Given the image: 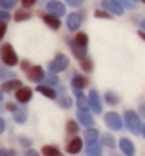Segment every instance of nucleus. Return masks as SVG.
I'll list each match as a JSON object with an SVG mask.
<instances>
[{
	"mask_svg": "<svg viewBox=\"0 0 145 156\" xmlns=\"http://www.w3.org/2000/svg\"><path fill=\"white\" fill-rule=\"evenodd\" d=\"M81 26V17L79 15H70L68 17V28L74 31V30H77Z\"/></svg>",
	"mask_w": 145,
	"mask_h": 156,
	"instance_id": "17",
	"label": "nucleus"
},
{
	"mask_svg": "<svg viewBox=\"0 0 145 156\" xmlns=\"http://www.w3.org/2000/svg\"><path fill=\"white\" fill-rule=\"evenodd\" d=\"M143 30H145V20H143Z\"/></svg>",
	"mask_w": 145,
	"mask_h": 156,
	"instance_id": "40",
	"label": "nucleus"
},
{
	"mask_svg": "<svg viewBox=\"0 0 145 156\" xmlns=\"http://www.w3.org/2000/svg\"><path fill=\"white\" fill-rule=\"evenodd\" d=\"M19 87H22V85H20V81L17 79V77H15V79H9V81H6L2 87H0V90H2V92H11V90H17Z\"/></svg>",
	"mask_w": 145,
	"mask_h": 156,
	"instance_id": "13",
	"label": "nucleus"
},
{
	"mask_svg": "<svg viewBox=\"0 0 145 156\" xmlns=\"http://www.w3.org/2000/svg\"><path fill=\"white\" fill-rule=\"evenodd\" d=\"M66 68H68V57L62 55V53H59V55L50 62V70H51V72H62V70H66Z\"/></svg>",
	"mask_w": 145,
	"mask_h": 156,
	"instance_id": "3",
	"label": "nucleus"
},
{
	"mask_svg": "<svg viewBox=\"0 0 145 156\" xmlns=\"http://www.w3.org/2000/svg\"><path fill=\"white\" fill-rule=\"evenodd\" d=\"M72 46H74V48H81V50H85V48L88 46V35L83 33V31H77V33L74 35Z\"/></svg>",
	"mask_w": 145,
	"mask_h": 156,
	"instance_id": "9",
	"label": "nucleus"
},
{
	"mask_svg": "<svg viewBox=\"0 0 145 156\" xmlns=\"http://www.w3.org/2000/svg\"><path fill=\"white\" fill-rule=\"evenodd\" d=\"M61 105H62V107H70V105H72V101H70L68 98H64V99H61Z\"/></svg>",
	"mask_w": 145,
	"mask_h": 156,
	"instance_id": "31",
	"label": "nucleus"
},
{
	"mask_svg": "<svg viewBox=\"0 0 145 156\" xmlns=\"http://www.w3.org/2000/svg\"><path fill=\"white\" fill-rule=\"evenodd\" d=\"M119 149H121V152H123L125 156H134V152H136L134 143H132L130 140H127V138L119 140Z\"/></svg>",
	"mask_w": 145,
	"mask_h": 156,
	"instance_id": "10",
	"label": "nucleus"
},
{
	"mask_svg": "<svg viewBox=\"0 0 145 156\" xmlns=\"http://www.w3.org/2000/svg\"><path fill=\"white\" fill-rule=\"evenodd\" d=\"M105 123H107L110 129H114V130H119V129L123 127L121 118H119L116 112H108V114H105Z\"/></svg>",
	"mask_w": 145,
	"mask_h": 156,
	"instance_id": "5",
	"label": "nucleus"
},
{
	"mask_svg": "<svg viewBox=\"0 0 145 156\" xmlns=\"http://www.w3.org/2000/svg\"><path fill=\"white\" fill-rule=\"evenodd\" d=\"M24 119H26V110L24 108H17L15 110V121L17 123H24Z\"/></svg>",
	"mask_w": 145,
	"mask_h": 156,
	"instance_id": "23",
	"label": "nucleus"
},
{
	"mask_svg": "<svg viewBox=\"0 0 145 156\" xmlns=\"http://www.w3.org/2000/svg\"><path fill=\"white\" fill-rule=\"evenodd\" d=\"M96 17H105V19H108L110 15H108L105 9H103V11H101V9H97V11H96Z\"/></svg>",
	"mask_w": 145,
	"mask_h": 156,
	"instance_id": "30",
	"label": "nucleus"
},
{
	"mask_svg": "<svg viewBox=\"0 0 145 156\" xmlns=\"http://www.w3.org/2000/svg\"><path fill=\"white\" fill-rule=\"evenodd\" d=\"M41 152H42L44 156H62V152H61L59 147H55V145H44Z\"/></svg>",
	"mask_w": 145,
	"mask_h": 156,
	"instance_id": "15",
	"label": "nucleus"
},
{
	"mask_svg": "<svg viewBox=\"0 0 145 156\" xmlns=\"http://www.w3.org/2000/svg\"><path fill=\"white\" fill-rule=\"evenodd\" d=\"M81 149H83V140H81V138L74 136V138L68 140V143H66V152L77 154V152H81Z\"/></svg>",
	"mask_w": 145,
	"mask_h": 156,
	"instance_id": "4",
	"label": "nucleus"
},
{
	"mask_svg": "<svg viewBox=\"0 0 145 156\" xmlns=\"http://www.w3.org/2000/svg\"><path fill=\"white\" fill-rule=\"evenodd\" d=\"M48 9H50V13H53L55 17H57V15H62V13H64V6H62L61 2H50Z\"/></svg>",
	"mask_w": 145,
	"mask_h": 156,
	"instance_id": "16",
	"label": "nucleus"
},
{
	"mask_svg": "<svg viewBox=\"0 0 145 156\" xmlns=\"http://www.w3.org/2000/svg\"><path fill=\"white\" fill-rule=\"evenodd\" d=\"M22 68H24V72H28L31 66H30V62H28V61H24V62H22Z\"/></svg>",
	"mask_w": 145,
	"mask_h": 156,
	"instance_id": "33",
	"label": "nucleus"
},
{
	"mask_svg": "<svg viewBox=\"0 0 145 156\" xmlns=\"http://www.w3.org/2000/svg\"><path fill=\"white\" fill-rule=\"evenodd\" d=\"M81 68H83L85 72H90V70L94 68V66H92V61L87 59V57H83V59H81Z\"/></svg>",
	"mask_w": 145,
	"mask_h": 156,
	"instance_id": "25",
	"label": "nucleus"
},
{
	"mask_svg": "<svg viewBox=\"0 0 145 156\" xmlns=\"http://www.w3.org/2000/svg\"><path fill=\"white\" fill-rule=\"evenodd\" d=\"M6 30H8V24L6 22H0V39L6 35Z\"/></svg>",
	"mask_w": 145,
	"mask_h": 156,
	"instance_id": "28",
	"label": "nucleus"
},
{
	"mask_svg": "<svg viewBox=\"0 0 145 156\" xmlns=\"http://www.w3.org/2000/svg\"><path fill=\"white\" fill-rule=\"evenodd\" d=\"M6 108H8V110H11V112H15V110H17V105H15V103H8V105H6Z\"/></svg>",
	"mask_w": 145,
	"mask_h": 156,
	"instance_id": "32",
	"label": "nucleus"
},
{
	"mask_svg": "<svg viewBox=\"0 0 145 156\" xmlns=\"http://www.w3.org/2000/svg\"><path fill=\"white\" fill-rule=\"evenodd\" d=\"M0 59H2V62L6 66L19 64V57H17V53H15V50H13L11 44H4L2 48H0Z\"/></svg>",
	"mask_w": 145,
	"mask_h": 156,
	"instance_id": "1",
	"label": "nucleus"
},
{
	"mask_svg": "<svg viewBox=\"0 0 145 156\" xmlns=\"http://www.w3.org/2000/svg\"><path fill=\"white\" fill-rule=\"evenodd\" d=\"M31 88L30 87H19L17 88V92H15V98H17V101L19 103H28L30 99H31Z\"/></svg>",
	"mask_w": 145,
	"mask_h": 156,
	"instance_id": "7",
	"label": "nucleus"
},
{
	"mask_svg": "<svg viewBox=\"0 0 145 156\" xmlns=\"http://www.w3.org/2000/svg\"><path fill=\"white\" fill-rule=\"evenodd\" d=\"M30 17H31V11H30L28 8H24V9H20V11L15 13V20H19V22H22V20H26V19H30Z\"/></svg>",
	"mask_w": 145,
	"mask_h": 156,
	"instance_id": "21",
	"label": "nucleus"
},
{
	"mask_svg": "<svg viewBox=\"0 0 145 156\" xmlns=\"http://www.w3.org/2000/svg\"><path fill=\"white\" fill-rule=\"evenodd\" d=\"M107 101H108L110 105H116V103H118L119 99H118V98H116V96H114L112 92H108V94H107Z\"/></svg>",
	"mask_w": 145,
	"mask_h": 156,
	"instance_id": "26",
	"label": "nucleus"
},
{
	"mask_svg": "<svg viewBox=\"0 0 145 156\" xmlns=\"http://www.w3.org/2000/svg\"><path fill=\"white\" fill-rule=\"evenodd\" d=\"M26 75H28V79H30V81L39 83V81L44 79V70H42L41 66H31V68L26 72Z\"/></svg>",
	"mask_w": 145,
	"mask_h": 156,
	"instance_id": "8",
	"label": "nucleus"
},
{
	"mask_svg": "<svg viewBox=\"0 0 145 156\" xmlns=\"http://www.w3.org/2000/svg\"><path fill=\"white\" fill-rule=\"evenodd\" d=\"M0 99H2V90H0Z\"/></svg>",
	"mask_w": 145,
	"mask_h": 156,
	"instance_id": "39",
	"label": "nucleus"
},
{
	"mask_svg": "<svg viewBox=\"0 0 145 156\" xmlns=\"http://www.w3.org/2000/svg\"><path fill=\"white\" fill-rule=\"evenodd\" d=\"M37 90L42 94V96H46V98H50V99H55L57 96H55V90L53 88H50V87H44V85H39L37 87Z\"/></svg>",
	"mask_w": 145,
	"mask_h": 156,
	"instance_id": "18",
	"label": "nucleus"
},
{
	"mask_svg": "<svg viewBox=\"0 0 145 156\" xmlns=\"http://www.w3.org/2000/svg\"><path fill=\"white\" fill-rule=\"evenodd\" d=\"M141 116H145V105H141Z\"/></svg>",
	"mask_w": 145,
	"mask_h": 156,
	"instance_id": "37",
	"label": "nucleus"
},
{
	"mask_svg": "<svg viewBox=\"0 0 145 156\" xmlns=\"http://www.w3.org/2000/svg\"><path fill=\"white\" fill-rule=\"evenodd\" d=\"M85 138H87V141H88V143H96V141H97V138H99V132H97L96 129H87Z\"/></svg>",
	"mask_w": 145,
	"mask_h": 156,
	"instance_id": "19",
	"label": "nucleus"
},
{
	"mask_svg": "<svg viewBox=\"0 0 145 156\" xmlns=\"http://www.w3.org/2000/svg\"><path fill=\"white\" fill-rule=\"evenodd\" d=\"M66 130H68V134H74V136H76V132L79 130V125H77L74 119H70L68 125H66Z\"/></svg>",
	"mask_w": 145,
	"mask_h": 156,
	"instance_id": "22",
	"label": "nucleus"
},
{
	"mask_svg": "<svg viewBox=\"0 0 145 156\" xmlns=\"http://www.w3.org/2000/svg\"><path fill=\"white\" fill-rule=\"evenodd\" d=\"M141 2H145V0H141Z\"/></svg>",
	"mask_w": 145,
	"mask_h": 156,
	"instance_id": "41",
	"label": "nucleus"
},
{
	"mask_svg": "<svg viewBox=\"0 0 145 156\" xmlns=\"http://www.w3.org/2000/svg\"><path fill=\"white\" fill-rule=\"evenodd\" d=\"M138 35H140V37H141V39H143V41H145V30H141V31H140V33H138Z\"/></svg>",
	"mask_w": 145,
	"mask_h": 156,
	"instance_id": "36",
	"label": "nucleus"
},
{
	"mask_svg": "<svg viewBox=\"0 0 145 156\" xmlns=\"http://www.w3.org/2000/svg\"><path fill=\"white\" fill-rule=\"evenodd\" d=\"M4 129H6V125H4V119H0V134L4 132Z\"/></svg>",
	"mask_w": 145,
	"mask_h": 156,
	"instance_id": "35",
	"label": "nucleus"
},
{
	"mask_svg": "<svg viewBox=\"0 0 145 156\" xmlns=\"http://www.w3.org/2000/svg\"><path fill=\"white\" fill-rule=\"evenodd\" d=\"M35 2H37V0H22V6H24V8H28V9H30V6H33V4H35Z\"/></svg>",
	"mask_w": 145,
	"mask_h": 156,
	"instance_id": "29",
	"label": "nucleus"
},
{
	"mask_svg": "<svg viewBox=\"0 0 145 156\" xmlns=\"http://www.w3.org/2000/svg\"><path fill=\"white\" fill-rule=\"evenodd\" d=\"M26 156H41V154H39V152H35V151H28V152H26Z\"/></svg>",
	"mask_w": 145,
	"mask_h": 156,
	"instance_id": "34",
	"label": "nucleus"
},
{
	"mask_svg": "<svg viewBox=\"0 0 145 156\" xmlns=\"http://www.w3.org/2000/svg\"><path fill=\"white\" fill-rule=\"evenodd\" d=\"M141 134H143V136H145V125H143V129H141Z\"/></svg>",
	"mask_w": 145,
	"mask_h": 156,
	"instance_id": "38",
	"label": "nucleus"
},
{
	"mask_svg": "<svg viewBox=\"0 0 145 156\" xmlns=\"http://www.w3.org/2000/svg\"><path fill=\"white\" fill-rule=\"evenodd\" d=\"M0 156H15V151H9V149H0Z\"/></svg>",
	"mask_w": 145,
	"mask_h": 156,
	"instance_id": "27",
	"label": "nucleus"
},
{
	"mask_svg": "<svg viewBox=\"0 0 145 156\" xmlns=\"http://www.w3.org/2000/svg\"><path fill=\"white\" fill-rule=\"evenodd\" d=\"M125 123H127V127H129V130H130V132H134V134H140V132H141L140 116H138L136 112H132V110L125 112Z\"/></svg>",
	"mask_w": 145,
	"mask_h": 156,
	"instance_id": "2",
	"label": "nucleus"
},
{
	"mask_svg": "<svg viewBox=\"0 0 145 156\" xmlns=\"http://www.w3.org/2000/svg\"><path fill=\"white\" fill-rule=\"evenodd\" d=\"M87 154H88V156H99V154H101V145H99V143H88Z\"/></svg>",
	"mask_w": 145,
	"mask_h": 156,
	"instance_id": "20",
	"label": "nucleus"
},
{
	"mask_svg": "<svg viewBox=\"0 0 145 156\" xmlns=\"http://www.w3.org/2000/svg\"><path fill=\"white\" fill-rule=\"evenodd\" d=\"M39 15H41V19H42L51 30H59V28H61V20H59L55 15H51V13H44V11H39Z\"/></svg>",
	"mask_w": 145,
	"mask_h": 156,
	"instance_id": "6",
	"label": "nucleus"
},
{
	"mask_svg": "<svg viewBox=\"0 0 145 156\" xmlns=\"http://www.w3.org/2000/svg\"><path fill=\"white\" fill-rule=\"evenodd\" d=\"M88 101H90V107H92L94 112H101V103H99V96H97V92H90Z\"/></svg>",
	"mask_w": 145,
	"mask_h": 156,
	"instance_id": "14",
	"label": "nucleus"
},
{
	"mask_svg": "<svg viewBox=\"0 0 145 156\" xmlns=\"http://www.w3.org/2000/svg\"><path fill=\"white\" fill-rule=\"evenodd\" d=\"M77 119H79L83 125H87V129L94 125V118H92L87 110H79V112H77Z\"/></svg>",
	"mask_w": 145,
	"mask_h": 156,
	"instance_id": "12",
	"label": "nucleus"
},
{
	"mask_svg": "<svg viewBox=\"0 0 145 156\" xmlns=\"http://www.w3.org/2000/svg\"><path fill=\"white\" fill-rule=\"evenodd\" d=\"M88 85V79L85 75H79V73H74V77H72V87L74 88H77V90H81V88H85Z\"/></svg>",
	"mask_w": 145,
	"mask_h": 156,
	"instance_id": "11",
	"label": "nucleus"
},
{
	"mask_svg": "<svg viewBox=\"0 0 145 156\" xmlns=\"http://www.w3.org/2000/svg\"><path fill=\"white\" fill-rule=\"evenodd\" d=\"M103 145H107V147L114 149V147H116V141L112 140V136H110V134H103Z\"/></svg>",
	"mask_w": 145,
	"mask_h": 156,
	"instance_id": "24",
	"label": "nucleus"
}]
</instances>
